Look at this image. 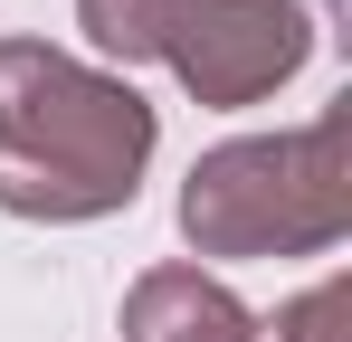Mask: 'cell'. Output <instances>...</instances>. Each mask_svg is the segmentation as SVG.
Returning <instances> with one entry per match:
<instances>
[{
  "mask_svg": "<svg viewBox=\"0 0 352 342\" xmlns=\"http://www.w3.org/2000/svg\"><path fill=\"white\" fill-rule=\"evenodd\" d=\"M153 162V105L76 67L48 38H0V209L10 219H105Z\"/></svg>",
  "mask_w": 352,
  "mask_h": 342,
  "instance_id": "1",
  "label": "cell"
},
{
  "mask_svg": "<svg viewBox=\"0 0 352 342\" xmlns=\"http://www.w3.org/2000/svg\"><path fill=\"white\" fill-rule=\"evenodd\" d=\"M352 219V124L314 114L305 133L219 143L181 190V228L200 257H314Z\"/></svg>",
  "mask_w": 352,
  "mask_h": 342,
  "instance_id": "2",
  "label": "cell"
},
{
  "mask_svg": "<svg viewBox=\"0 0 352 342\" xmlns=\"http://www.w3.org/2000/svg\"><path fill=\"white\" fill-rule=\"evenodd\" d=\"M314 48L305 10L295 0H172V29H162V57L181 67V86L200 105H257L276 95Z\"/></svg>",
  "mask_w": 352,
  "mask_h": 342,
  "instance_id": "3",
  "label": "cell"
},
{
  "mask_svg": "<svg viewBox=\"0 0 352 342\" xmlns=\"http://www.w3.org/2000/svg\"><path fill=\"white\" fill-rule=\"evenodd\" d=\"M124 342H257L248 304L200 266H153L124 295Z\"/></svg>",
  "mask_w": 352,
  "mask_h": 342,
  "instance_id": "4",
  "label": "cell"
},
{
  "mask_svg": "<svg viewBox=\"0 0 352 342\" xmlns=\"http://www.w3.org/2000/svg\"><path fill=\"white\" fill-rule=\"evenodd\" d=\"M76 19H86V38L105 57H162V29H172V0H76Z\"/></svg>",
  "mask_w": 352,
  "mask_h": 342,
  "instance_id": "5",
  "label": "cell"
},
{
  "mask_svg": "<svg viewBox=\"0 0 352 342\" xmlns=\"http://www.w3.org/2000/svg\"><path fill=\"white\" fill-rule=\"evenodd\" d=\"M343 314H352L343 285H314V295H295L286 314H276V333H267V342H352V333H343Z\"/></svg>",
  "mask_w": 352,
  "mask_h": 342,
  "instance_id": "6",
  "label": "cell"
}]
</instances>
